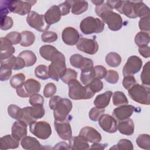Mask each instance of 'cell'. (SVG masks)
Returning <instances> with one entry per match:
<instances>
[{"mask_svg":"<svg viewBox=\"0 0 150 150\" xmlns=\"http://www.w3.org/2000/svg\"><path fill=\"white\" fill-rule=\"evenodd\" d=\"M13 25V21L10 16H4L1 18L0 19V28L2 30H7L11 29Z\"/></svg>","mask_w":150,"mask_h":150,"instance_id":"obj_50","label":"cell"},{"mask_svg":"<svg viewBox=\"0 0 150 150\" xmlns=\"http://www.w3.org/2000/svg\"><path fill=\"white\" fill-rule=\"evenodd\" d=\"M112 103L115 106L128 104V100L123 92L120 91H117L112 93Z\"/></svg>","mask_w":150,"mask_h":150,"instance_id":"obj_37","label":"cell"},{"mask_svg":"<svg viewBox=\"0 0 150 150\" xmlns=\"http://www.w3.org/2000/svg\"><path fill=\"white\" fill-rule=\"evenodd\" d=\"M118 131L125 135H131L134 132V124L132 119L127 118L126 120L119 121L117 125Z\"/></svg>","mask_w":150,"mask_h":150,"instance_id":"obj_23","label":"cell"},{"mask_svg":"<svg viewBox=\"0 0 150 150\" xmlns=\"http://www.w3.org/2000/svg\"><path fill=\"white\" fill-rule=\"evenodd\" d=\"M58 52L59 50L55 47L49 45H43L39 49L40 56L47 61H51Z\"/></svg>","mask_w":150,"mask_h":150,"instance_id":"obj_29","label":"cell"},{"mask_svg":"<svg viewBox=\"0 0 150 150\" xmlns=\"http://www.w3.org/2000/svg\"><path fill=\"white\" fill-rule=\"evenodd\" d=\"M105 112L104 108H99L96 107H93L89 111L88 116L91 120L93 121H97L101 115Z\"/></svg>","mask_w":150,"mask_h":150,"instance_id":"obj_47","label":"cell"},{"mask_svg":"<svg viewBox=\"0 0 150 150\" xmlns=\"http://www.w3.org/2000/svg\"><path fill=\"white\" fill-rule=\"evenodd\" d=\"M49 107L53 110L54 120L63 121L68 120L69 113L72 110L71 101L66 98L54 96L51 97L49 103Z\"/></svg>","mask_w":150,"mask_h":150,"instance_id":"obj_2","label":"cell"},{"mask_svg":"<svg viewBox=\"0 0 150 150\" xmlns=\"http://www.w3.org/2000/svg\"><path fill=\"white\" fill-rule=\"evenodd\" d=\"M18 56L22 58L26 64V67H30L33 66L36 62L37 58L35 54L31 50H23L21 52Z\"/></svg>","mask_w":150,"mask_h":150,"instance_id":"obj_33","label":"cell"},{"mask_svg":"<svg viewBox=\"0 0 150 150\" xmlns=\"http://www.w3.org/2000/svg\"><path fill=\"white\" fill-rule=\"evenodd\" d=\"M138 52L139 54L145 58H148L150 56V49L149 46H144L139 47Z\"/></svg>","mask_w":150,"mask_h":150,"instance_id":"obj_60","label":"cell"},{"mask_svg":"<svg viewBox=\"0 0 150 150\" xmlns=\"http://www.w3.org/2000/svg\"><path fill=\"white\" fill-rule=\"evenodd\" d=\"M149 62H148L143 67L142 71L141 73V80L142 83L146 86L150 85V71H149Z\"/></svg>","mask_w":150,"mask_h":150,"instance_id":"obj_43","label":"cell"},{"mask_svg":"<svg viewBox=\"0 0 150 150\" xmlns=\"http://www.w3.org/2000/svg\"><path fill=\"white\" fill-rule=\"evenodd\" d=\"M107 146V144H100L99 142L93 143V145H91L90 149H104Z\"/></svg>","mask_w":150,"mask_h":150,"instance_id":"obj_63","label":"cell"},{"mask_svg":"<svg viewBox=\"0 0 150 150\" xmlns=\"http://www.w3.org/2000/svg\"><path fill=\"white\" fill-rule=\"evenodd\" d=\"M53 149H69V145L65 142H60L55 145Z\"/></svg>","mask_w":150,"mask_h":150,"instance_id":"obj_62","label":"cell"},{"mask_svg":"<svg viewBox=\"0 0 150 150\" xmlns=\"http://www.w3.org/2000/svg\"><path fill=\"white\" fill-rule=\"evenodd\" d=\"M136 143L138 147L144 149H150V136L148 134H141L136 139Z\"/></svg>","mask_w":150,"mask_h":150,"instance_id":"obj_39","label":"cell"},{"mask_svg":"<svg viewBox=\"0 0 150 150\" xmlns=\"http://www.w3.org/2000/svg\"><path fill=\"white\" fill-rule=\"evenodd\" d=\"M11 42L6 37L1 38V60L8 59L15 53V49Z\"/></svg>","mask_w":150,"mask_h":150,"instance_id":"obj_21","label":"cell"},{"mask_svg":"<svg viewBox=\"0 0 150 150\" xmlns=\"http://www.w3.org/2000/svg\"><path fill=\"white\" fill-rule=\"evenodd\" d=\"M81 71V72L80 74V81L84 86L88 85L94 79H96L94 67L86 69Z\"/></svg>","mask_w":150,"mask_h":150,"instance_id":"obj_32","label":"cell"},{"mask_svg":"<svg viewBox=\"0 0 150 150\" xmlns=\"http://www.w3.org/2000/svg\"><path fill=\"white\" fill-rule=\"evenodd\" d=\"M120 149V150H132L134 146L132 142L127 139H121L117 145L110 148V149Z\"/></svg>","mask_w":150,"mask_h":150,"instance_id":"obj_42","label":"cell"},{"mask_svg":"<svg viewBox=\"0 0 150 150\" xmlns=\"http://www.w3.org/2000/svg\"><path fill=\"white\" fill-rule=\"evenodd\" d=\"M25 81V76L23 73H20L15 74L10 80V84L12 87L17 89L21 87Z\"/></svg>","mask_w":150,"mask_h":150,"instance_id":"obj_40","label":"cell"},{"mask_svg":"<svg viewBox=\"0 0 150 150\" xmlns=\"http://www.w3.org/2000/svg\"><path fill=\"white\" fill-rule=\"evenodd\" d=\"M142 66V61L141 58L137 56H131L128 57L126 63L122 69L124 76L134 75L138 73Z\"/></svg>","mask_w":150,"mask_h":150,"instance_id":"obj_11","label":"cell"},{"mask_svg":"<svg viewBox=\"0 0 150 150\" xmlns=\"http://www.w3.org/2000/svg\"><path fill=\"white\" fill-rule=\"evenodd\" d=\"M79 135L82 137L87 142L91 143L100 142L101 141V135L95 128L86 126L82 128L79 132Z\"/></svg>","mask_w":150,"mask_h":150,"instance_id":"obj_18","label":"cell"},{"mask_svg":"<svg viewBox=\"0 0 150 150\" xmlns=\"http://www.w3.org/2000/svg\"><path fill=\"white\" fill-rule=\"evenodd\" d=\"M135 107L132 105H123L115 108L112 112V115L118 121L129 118L134 113Z\"/></svg>","mask_w":150,"mask_h":150,"instance_id":"obj_17","label":"cell"},{"mask_svg":"<svg viewBox=\"0 0 150 150\" xmlns=\"http://www.w3.org/2000/svg\"><path fill=\"white\" fill-rule=\"evenodd\" d=\"M23 115L21 121L26 123L28 125H30L33 122L36 121L31 116L30 113V107H25L22 108Z\"/></svg>","mask_w":150,"mask_h":150,"instance_id":"obj_52","label":"cell"},{"mask_svg":"<svg viewBox=\"0 0 150 150\" xmlns=\"http://www.w3.org/2000/svg\"><path fill=\"white\" fill-rule=\"evenodd\" d=\"M8 113L12 118L21 120L23 115V110L16 105L11 104L8 107Z\"/></svg>","mask_w":150,"mask_h":150,"instance_id":"obj_38","label":"cell"},{"mask_svg":"<svg viewBox=\"0 0 150 150\" xmlns=\"http://www.w3.org/2000/svg\"><path fill=\"white\" fill-rule=\"evenodd\" d=\"M21 40L20 45L23 47H28L33 45L35 40V36L33 33L29 30H24L21 33Z\"/></svg>","mask_w":150,"mask_h":150,"instance_id":"obj_34","label":"cell"},{"mask_svg":"<svg viewBox=\"0 0 150 150\" xmlns=\"http://www.w3.org/2000/svg\"><path fill=\"white\" fill-rule=\"evenodd\" d=\"M26 22L30 27L39 32H46L50 26L46 23L44 15H40L33 11L28 14Z\"/></svg>","mask_w":150,"mask_h":150,"instance_id":"obj_10","label":"cell"},{"mask_svg":"<svg viewBox=\"0 0 150 150\" xmlns=\"http://www.w3.org/2000/svg\"><path fill=\"white\" fill-rule=\"evenodd\" d=\"M112 94V92L111 91H107L97 96L94 101L95 106L99 108H105L107 107L109 105Z\"/></svg>","mask_w":150,"mask_h":150,"instance_id":"obj_26","label":"cell"},{"mask_svg":"<svg viewBox=\"0 0 150 150\" xmlns=\"http://www.w3.org/2000/svg\"><path fill=\"white\" fill-rule=\"evenodd\" d=\"M1 64H6L14 70H21L26 66L25 62L22 58L14 56H12L8 59L1 60Z\"/></svg>","mask_w":150,"mask_h":150,"instance_id":"obj_24","label":"cell"},{"mask_svg":"<svg viewBox=\"0 0 150 150\" xmlns=\"http://www.w3.org/2000/svg\"><path fill=\"white\" fill-rule=\"evenodd\" d=\"M69 97L74 100H88L91 98L95 94L87 86H83L76 79L68 83Z\"/></svg>","mask_w":150,"mask_h":150,"instance_id":"obj_3","label":"cell"},{"mask_svg":"<svg viewBox=\"0 0 150 150\" xmlns=\"http://www.w3.org/2000/svg\"><path fill=\"white\" fill-rule=\"evenodd\" d=\"M19 141L16 140L11 135H6L0 138V149H15L19 145Z\"/></svg>","mask_w":150,"mask_h":150,"instance_id":"obj_25","label":"cell"},{"mask_svg":"<svg viewBox=\"0 0 150 150\" xmlns=\"http://www.w3.org/2000/svg\"><path fill=\"white\" fill-rule=\"evenodd\" d=\"M77 77V72L74 70L67 68L65 73L60 77V79L64 83L68 84L70 81L76 79Z\"/></svg>","mask_w":150,"mask_h":150,"instance_id":"obj_44","label":"cell"},{"mask_svg":"<svg viewBox=\"0 0 150 150\" xmlns=\"http://www.w3.org/2000/svg\"><path fill=\"white\" fill-rule=\"evenodd\" d=\"M54 129L59 137L63 140H69L72 137L71 125L68 120L59 121L54 120Z\"/></svg>","mask_w":150,"mask_h":150,"instance_id":"obj_14","label":"cell"},{"mask_svg":"<svg viewBox=\"0 0 150 150\" xmlns=\"http://www.w3.org/2000/svg\"><path fill=\"white\" fill-rule=\"evenodd\" d=\"M62 38L63 42L69 46H73L77 43L80 39L79 32L73 27H66L62 33Z\"/></svg>","mask_w":150,"mask_h":150,"instance_id":"obj_16","label":"cell"},{"mask_svg":"<svg viewBox=\"0 0 150 150\" xmlns=\"http://www.w3.org/2000/svg\"><path fill=\"white\" fill-rule=\"evenodd\" d=\"M91 2L93 3L94 5H96V6H98V5H100L102 4H103L104 2V0H102V1H91Z\"/></svg>","mask_w":150,"mask_h":150,"instance_id":"obj_64","label":"cell"},{"mask_svg":"<svg viewBox=\"0 0 150 150\" xmlns=\"http://www.w3.org/2000/svg\"><path fill=\"white\" fill-rule=\"evenodd\" d=\"M40 88L41 85L39 81L33 79H29L25 81L21 87L16 89V91L19 97L26 98L38 93Z\"/></svg>","mask_w":150,"mask_h":150,"instance_id":"obj_8","label":"cell"},{"mask_svg":"<svg viewBox=\"0 0 150 150\" xmlns=\"http://www.w3.org/2000/svg\"><path fill=\"white\" fill-rule=\"evenodd\" d=\"M87 86L94 93L100 92L103 88V83L98 79H94Z\"/></svg>","mask_w":150,"mask_h":150,"instance_id":"obj_51","label":"cell"},{"mask_svg":"<svg viewBox=\"0 0 150 150\" xmlns=\"http://www.w3.org/2000/svg\"><path fill=\"white\" fill-rule=\"evenodd\" d=\"M36 2V1H6L7 7L9 12H13L22 16L29 13L32 6L34 5Z\"/></svg>","mask_w":150,"mask_h":150,"instance_id":"obj_7","label":"cell"},{"mask_svg":"<svg viewBox=\"0 0 150 150\" xmlns=\"http://www.w3.org/2000/svg\"><path fill=\"white\" fill-rule=\"evenodd\" d=\"M134 41L138 47L148 46L150 42L149 35L145 32H139L135 35Z\"/></svg>","mask_w":150,"mask_h":150,"instance_id":"obj_36","label":"cell"},{"mask_svg":"<svg viewBox=\"0 0 150 150\" xmlns=\"http://www.w3.org/2000/svg\"><path fill=\"white\" fill-rule=\"evenodd\" d=\"M135 84H137V81L132 75L125 76L122 80V86L126 90L129 89Z\"/></svg>","mask_w":150,"mask_h":150,"instance_id":"obj_57","label":"cell"},{"mask_svg":"<svg viewBox=\"0 0 150 150\" xmlns=\"http://www.w3.org/2000/svg\"><path fill=\"white\" fill-rule=\"evenodd\" d=\"M76 47L79 50L91 55L96 54L99 47L95 38L87 39L84 38H80L76 44Z\"/></svg>","mask_w":150,"mask_h":150,"instance_id":"obj_12","label":"cell"},{"mask_svg":"<svg viewBox=\"0 0 150 150\" xmlns=\"http://www.w3.org/2000/svg\"><path fill=\"white\" fill-rule=\"evenodd\" d=\"M105 62L110 67H117L121 63V57L117 53L110 52L105 56Z\"/></svg>","mask_w":150,"mask_h":150,"instance_id":"obj_35","label":"cell"},{"mask_svg":"<svg viewBox=\"0 0 150 150\" xmlns=\"http://www.w3.org/2000/svg\"><path fill=\"white\" fill-rule=\"evenodd\" d=\"M106 3L113 9H115L117 11L120 8L121 6L122 1H117V0H108L107 1Z\"/></svg>","mask_w":150,"mask_h":150,"instance_id":"obj_61","label":"cell"},{"mask_svg":"<svg viewBox=\"0 0 150 150\" xmlns=\"http://www.w3.org/2000/svg\"><path fill=\"white\" fill-rule=\"evenodd\" d=\"M120 13L124 15L129 18H136L137 16L135 15L134 11V3L133 1H122V3L117 10Z\"/></svg>","mask_w":150,"mask_h":150,"instance_id":"obj_31","label":"cell"},{"mask_svg":"<svg viewBox=\"0 0 150 150\" xmlns=\"http://www.w3.org/2000/svg\"><path fill=\"white\" fill-rule=\"evenodd\" d=\"M57 88L56 85L53 83H49L46 84L43 90V96L46 98L53 97L56 93Z\"/></svg>","mask_w":150,"mask_h":150,"instance_id":"obj_49","label":"cell"},{"mask_svg":"<svg viewBox=\"0 0 150 150\" xmlns=\"http://www.w3.org/2000/svg\"><path fill=\"white\" fill-rule=\"evenodd\" d=\"M95 71V77L98 79H102L104 78L107 74V70L105 67L101 65H97L94 67Z\"/></svg>","mask_w":150,"mask_h":150,"instance_id":"obj_58","label":"cell"},{"mask_svg":"<svg viewBox=\"0 0 150 150\" xmlns=\"http://www.w3.org/2000/svg\"><path fill=\"white\" fill-rule=\"evenodd\" d=\"M58 6L60 10L62 16H64L69 14L71 8L69 1H66L62 4H60Z\"/></svg>","mask_w":150,"mask_h":150,"instance_id":"obj_59","label":"cell"},{"mask_svg":"<svg viewBox=\"0 0 150 150\" xmlns=\"http://www.w3.org/2000/svg\"><path fill=\"white\" fill-rule=\"evenodd\" d=\"M5 37L11 42L13 45L20 43L21 40V34L16 31H12L8 33Z\"/></svg>","mask_w":150,"mask_h":150,"instance_id":"obj_56","label":"cell"},{"mask_svg":"<svg viewBox=\"0 0 150 150\" xmlns=\"http://www.w3.org/2000/svg\"><path fill=\"white\" fill-rule=\"evenodd\" d=\"M104 78L107 82L110 84H115L118 81L119 74L115 70H108Z\"/></svg>","mask_w":150,"mask_h":150,"instance_id":"obj_53","label":"cell"},{"mask_svg":"<svg viewBox=\"0 0 150 150\" xmlns=\"http://www.w3.org/2000/svg\"><path fill=\"white\" fill-rule=\"evenodd\" d=\"M71 5V13L78 15L86 12L88 6V2L85 1H69Z\"/></svg>","mask_w":150,"mask_h":150,"instance_id":"obj_30","label":"cell"},{"mask_svg":"<svg viewBox=\"0 0 150 150\" xmlns=\"http://www.w3.org/2000/svg\"><path fill=\"white\" fill-rule=\"evenodd\" d=\"M69 149L72 150H87L90 149L88 142L80 135L71 137L69 139Z\"/></svg>","mask_w":150,"mask_h":150,"instance_id":"obj_22","label":"cell"},{"mask_svg":"<svg viewBox=\"0 0 150 150\" xmlns=\"http://www.w3.org/2000/svg\"><path fill=\"white\" fill-rule=\"evenodd\" d=\"M150 16L141 18L139 21V28L142 32H149L150 30Z\"/></svg>","mask_w":150,"mask_h":150,"instance_id":"obj_54","label":"cell"},{"mask_svg":"<svg viewBox=\"0 0 150 150\" xmlns=\"http://www.w3.org/2000/svg\"><path fill=\"white\" fill-rule=\"evenodd\" d=\"M80 28L84 35L99 33L104 29V23L97 18L87 16L81 21Z\"/></svg>","mask_w":150,"mask_h":150,"instance_id":"obj_6","label":"cell"},{"mask_svg":"<svg viewBox=\"0 0 150 150\" xmlns=\"http://www.w3.org/2000/svg\"><path fill=\"white\" fill-rule=\"evenodd\" d=\"M134 11L137 18H143L149 15L150 10L149 7L142 1H133Z\"/></svg>","mask_w":150,"mask_h":150,"instance_id":"obj_28","label":"cell"},{"mask_svg":"<svg viewBox=\"0 0 150 150\" xmlns=\"http://www.w3.org/2000/svg\"><path fill=\"white\" fill-rule=\"evenodd\" d=\"M29 103L32 106H43L44 98L39 94H35L29 98Z\"/></svg>","mask_w":150,"mask_h":150,"instance_id":"obj_55","label":"cell"},{"mask_svg":"<svg viewBox=\"0 0 150 150\" xmlns=\"http://www.w3.org/2000/svg\"><path fill=\"white\" fill-rule=\"evenodd\" d=\"M98 121L100 127L105 132L113 134L117 131V121L112 116L103 114Z\"/></svg>","mask_w":150,"mask_h":150,"instance_id":"obj_13","label":"cell"},{"mask_svg":"<svg viewBox=\"0 0 150 150\" xmlns=\"http://www.w3.org/2000/svg\"><path fill=\"white\" fill-rule=\"evenodd\" d=\"M129 97L134 101L144 104H150V88L149 86L135 84L128 90Z\"/></svg>","mask_w":150,"mask_h":150,"instance_id":"obj_5","label":"cell"},{"mask_svg":"<svg viewBox=\"0 0 150 150\" xmlns=\"http://www.w3.org/2000/svg\"><path fill=\"white\" fill-rule=\"evenodd\" d=\"M50 62L51 63L48 67L49 77L52 80L58 81L67 69L65 57L59 51Z\"/></svg>","mask_w":150,"mask_h":150,"instance_id":"obj_4","label":"cell"},{"mask_svg":"<svg viewBox=\"0 0 150 150\" xmlns=\"http://www.w3.org/2000/svg\"><path fill=\"white\" fill-rule=\"evenodd\" d=\"M30 113L32 117L36 121L45 115V110L43 106H32L30 107Z\"/></svg>","mask_w":150,"mask_h":150,"instance_id":"obj_45","label":"cell"},{"mask_svg":"<svg viewBox=\"0 0 150 150\" xmlns=\"http://www.w3.org/2000/svg\"><path fill=\"white\" fill-rule=\"evenodd\" d=\"M41 39L45 43H52L57 39V34L54 32L46 31L41 35Z\"/></svg>","mask_w":150,"mask_h":150,"instance_id":"obj_48","label":"cell"},{"mask_svg":"<svg viewBox=\"0 0 150 150\" xmlns=\"http://www.w3.org/2000/svg\"><path fill=\"white\" fill-rule=\"evenodd\" d=\"M12 68L5 64H1L0 80L1 81H7L12 75Z\"/></svg>","mask_w":150,"mask_h":150,"instance_id":"obj_46","label":"cell"},{"mask_svg":"<svg viewBox=\"0 0 150 150\" xmlns=\"http://www.w3.org/2000/svg\"><path fill=\"white\" fill-rule=\"evenodd\" d=\"M35 74L36 77L43 80L50 78L48 72V67L44 64H40L35 68Z\"/></svg>","mask_w":150,"mask_h":150,"instance_id":"obj_41","label":"cell"},{"mask_svg":"<svg viewBox=\"0 0 150 150\" xmlns=\"http://www.w3.org/2000/svg\"><path fill=\"white\" fill-rule=\"evenodd\" d=\"M70 63L75 68L80 69L81 70L93 67V62L91 59L84 57L80 54H72L70 57Z\"/></svg>","mask_w":150,"mask_h":150,"instance_id":"obj_15","label":"cell"},{"mask_svg":"<svg viewBox=\"0 0 150 150\" xmlns=\"http://www.w3.org/2000/svg\"><path fill=\"white\" fill-rule=\"evenodd\" d=\"M62 17V13L59 6H52L45 13L44 18L46 23L50 26L58 22Z\"/></svg>","mask_w":150,"mask_h":150,"instance_id":"obj_19","label":"cell"},{"mask_svg":"<svg viewBox=\"0 0 150 150\" xmlns=\"http://www.w3.org/2000/svg\"><path fill=\"white\" fill-rule=\"evenodd\" d=\"M21 145L25 149H41L42 148L38 140L30 136L25 137L21 140Z\"/></svg>","mask_w":150,"mask_h":150,"instance_id":"obj_27","label":"cell"},{"mask_svg":"<svg viewBox=\"0 0 150 150\" xmlns=\"http://www.w3.org/2000/svg\"><path fill=\"white\" fill-rule=\"evenodd\" d=\"M28 125L21 120L15 121L12 127V135L18 141H21L27 135Z\"/></svg>","mask_w":150,"mask_h":150,"instance_id":"obj_20","label":"cell"},{"mask_svg":"<svg viewBox=\"0 0 150 150\" xmlns=\"http://www.w3.org/2000/svg\"><path fill=\"white\" fill-rule=\"evenodd\" d=\"M29 126L30 132L40 139H46L52 134L50 125L46 121H35Z\"/></svg>","mask_w":150,"mask_h":150,"instance_id":"obj_9","label":"cell"},{"mask_svg":"<svg viewBox=\"0 0 150 150\" xmlns=\"http://www.w3.org/2000/svg\"><path fill=\"white\" fill-rule=\"evenodd\" d=\"M96 15L101 18V21L108 25L109 29L117 31L122 28L123 21L121 15L113 11V9L107 4L103 3L96 6Z\"/></svg>","mask_w":150,"mask_h":150,"instance_id":"obj_1","label":"cell"}]
</instances>
